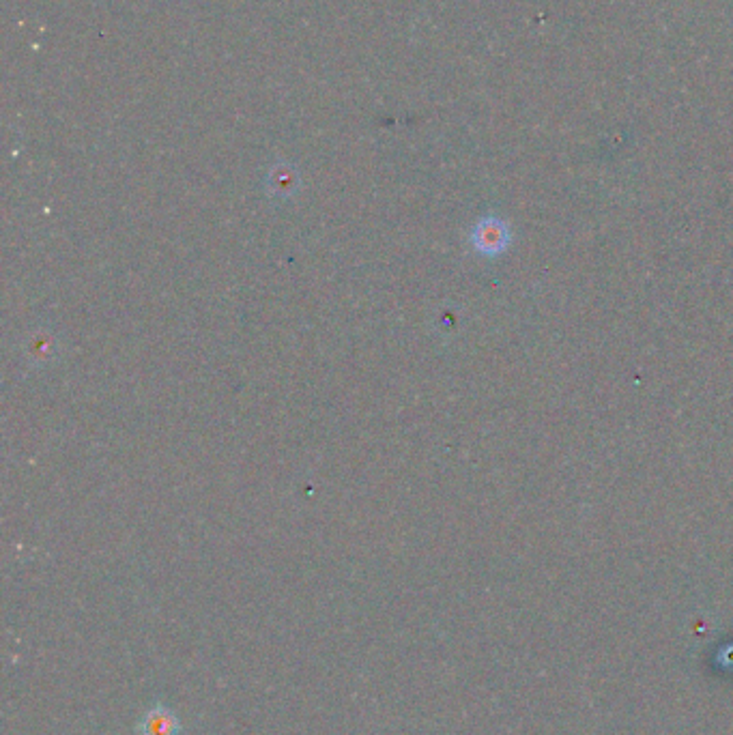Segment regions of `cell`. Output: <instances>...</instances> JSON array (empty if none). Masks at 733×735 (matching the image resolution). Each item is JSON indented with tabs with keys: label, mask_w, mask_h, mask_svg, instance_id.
Returning <instances> with one entry per match:
<instances>
[{
	"label": "cell",
	"mask_w": 733,
	"mask_h": 735,
	"mask_svg": "<svg viewBox=\"0 0 733 735\" xmlns=\"http://www.w3.org/2000/svg\"><path fill=\"white\" fill-rule=\"evenodd\" d=\"M136 731L138 735H181L183 727L175 710L164 703H155L140 716Z\"/></svg>",
	"instance_id": "cell-1"
}]
</instances>
